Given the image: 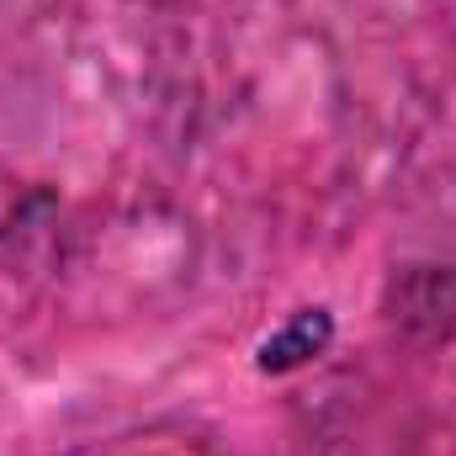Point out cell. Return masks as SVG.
Listing matches in <instances>:
<instances>
[{
	"instance_id": "obj_1",
	"label": "cell",
	"mask_w": 456,
	"mask_h": 456,
	"mask_svg": "<svg viewBox=\"0 0 456 456\" xmlns=\"http://www.w3.org/2000/svg\"><path fill=\"white\" fill-rule=\"evenodd\" d=\"M330 335H335L330 314H324V308H303L281 335H271V340L260 345V371H292V366L314 361V355L330 345Z\"/></svg>"
},
{
	"instance_id": "obj_2",
	"label": "cell",
	"mask_w": 456,
	"mask_h": 456,
	"mask_svg": "<svg viewBox=\"0 0 456 456\" xmlns=\"http://www.w3.org/2000/svg\"><path fill=\"white\" fill-rule=\"evenodd\" d=\"M436 5H441V21L456 32V0H436Z\"/></svg>"
},
{
	"instance_id": "obj_3",
	"label": "cell",
	"mask_w": 456,
	"mask_h": 456,
	"mask_svg": "<svg viewBox=\"0 0 456 456\" xmlns=\"http://www.w3.org/2000/svg\"><path fill=\"white\" fill-rule=\"evenodd\" d=\"M5 224H11V213H5V202H0V233H5Z\"/></svg>"
}]
</instances>
